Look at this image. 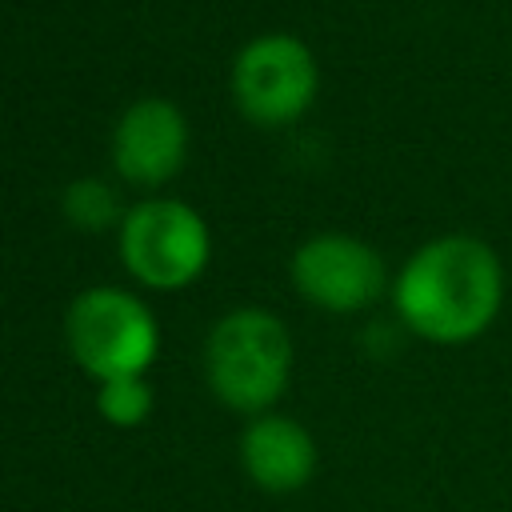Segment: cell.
<instances>
[{
    "instance_id": "cell-7",
    "label": "cell",
    "mask_w": 512,
    "mask_h": 512,
    "mask_svg": "<svg viewBox=\"0 0 512 512\" xmlns=\"http://www.w3.org/2000/svg\"><path fill=\"white\" fill-rule=\"evenodd\" d=\"M188 156V124L172 100L132 104L112 136L116 172L132 184H164L180 172Z\"/></svg>"
},
{
    "instance_id": "cell-4",
    "label": "cell",
    "mask_w": 512,
    "mask_h": 512,
    "mask_svg": "<svg viewBox=\"0 0 512 512\" xmlns=\"http://www.w3.org/2000/svg\"><path fill=\"white\" fill-rule=\"evenodd\" d=\"M120 260L152 288H184L208 264V228L180 200H148L120 228Z\"/></svg>"
},
{
    "instance_id": "cell-8",
    "label": "cell",
    "mask_w": 512,
    "mask_h": 512,
    "mask_svg": "<svg viewBox=\"0 0 512 512\" xmlns=\"http://www.w3.org/2000/svg\"><path fill=\"white\" fill-rule=\"evenodd\" d=\"M240 456H244L248 476L264 492H296L316 472V444L308 428L288 416H260L244 432Z\"/></svg>"
},
{
    "instance_id": "cell-1",
    "label": "cell",
    "mask_w": 512,
    "mask_h": 512,
    "mask_svg": "<svg viewBox=\"0 0 512 512\" xmlns=\"http://www.w3.org/2000/svg\"><path fill=\"white\" fill-rule=\"evenodd\" d=\"M392 300L408 332L432 344H468L504 304V264L480 236L448 232L408 256Z\"/></svg>"
},
{
    "instance_id": "cell-3",
    "label": "cell",
    "mask_w": 512,
    "mask_h": 512,
    "mask_svg": "<svg viewBox=\"0 0 512 512\" xmlns=\"http://www.w3.org/2000/svg\"><path fill=\"white\" fill-rule=\"evenodd\" d=\"M68 344L96 380L140 376L156 356V320L120 288H88L68 312Z\"/></svg>"
},
{
    "instance_id": "cell-5",
    "label": "cell",
    "mask_w": 512,
    "mask_h": 512,
    "mask_svg": "<svg viewBox=\"0 0 512 512\" xmlns=\"http://www.w3.org/2000/svg\"><path fill=\"white\" fill-rule=\"evenodd\" d=\"M316 88H320V72L308 44L284 32L244 44L232 68V92L240 112L268 128L300 120L316 100Z\"/></svg>"
},
{
    "instance_id": "cell-10",
    "label": "cell",
    "mask_w": 512,
    "mask_h": 512,
    "mask_svg": "<svg viewBox=\"0 0 512 512\" xmlns=\"http://www.w3.org/2000/svg\"><path fill=\"white\" fill-rule=\"evenodd\" d=\"M116 212H120L116 192H112L104 180H76V184H68V192H64V216H68L76 228H84V232L108 228V224L116 220Z\"/></svg>"
},
{
    "instance_id": "cell-2",
    "label": "cell",
    "mask_w": 512,
    "mask_h": 512,
    "mask_svg": "<svg viewBox=\"0 0 512 512\" xmlns=\"http://www.w3.org/2000/svg\"><path fill=\"white\" fill-rule=\"evenodd\" d=\"M292 372L288 328L260 308L228 312L208 336V380L212 392L240 412L268 408Z\"/></svg>"
},
{
    "instance_id": "cell-6",
    "label": "cell",
    "mask_w": 512,
    "mask_h": 512,
    "mask_svg": "<svg viewBox=\"0 0 512 512\" xmlns=\"http://www.w3.org/2000/svg\"><path fill=\"white\" fill-rule=\"evenodd\" d=\"M292 280L316 308L360 312L384 292V260L348 232H320L296 248Z\"/></svg>"
},
{
    "instance_id": "cell-9",
    "label": "cell",
    "mask_w": 512,
    "mask_h": 512,
    "mask_svg": "<svg viewBox=\"0 0 512 512\" xmlns=\"http://www.w3.org/2000/svg\"><path fill=\"white\" fill-rule=\"evenodd\" d=\"M100 412H104V420H112L120 428H136L152 412V388L144 384V376L100 380Z\"/></svg>"
}]
</instances>
